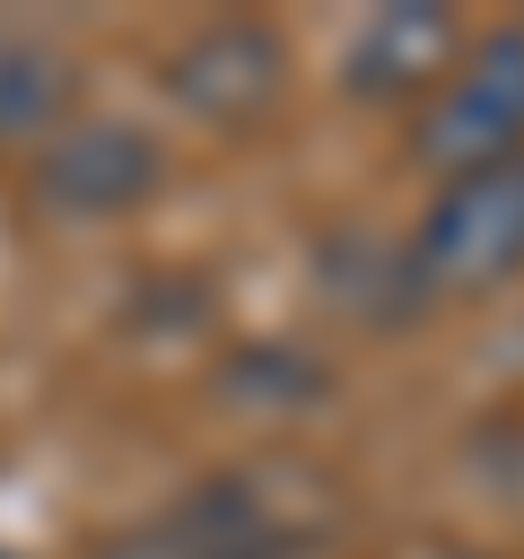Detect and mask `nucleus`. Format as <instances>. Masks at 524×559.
Returning <instances> with one entry per match:
<instances>
[{"instance_id": "f03ea898", "label": "nucleus", "mask_w": 524, "mask_h": 559, "mask_svg": "<svg viewBox=\"0 0 524 559\" xmlns=\"http://www.w3.org/2000/svg\"><path fill=\"white\" fill-rule=\"evenodd\" d=\"M314 507L271 498V472H210L175 507L96 542V559H306Z\"/></svg>"}, {"instance_id": "423d86ee", "label": "nucleus", "mask_w": 524, "mask_h": 559, "mask_svg": "<svg viewBox=\"0 0 524 559\" xmlns=\"http://www.w3.org/2000/svg\"><path fill=\"white\" fill-rule=\"evenodd\" d=\"M454 52H463L454 17H445L437 0H402V9H376V17L349 35L341 79H349L358 105H393V96H428V87L454 70Z\"/></svg>"}, {"instance_id": "0eeeda50", "label": "nucleus", "mask_w": 524, "mask_h": 559, "mask_svg": "<svg viewBox=\"0 0 524 559\" xmlns=\"http://www.w3.org/2000/svg\"><path fill=\"white\" fill-rule=\"evenodd\" d=\"M79 96V61L52 26L0 17V148H44L70 122Z\"/></svg>"}, {"instance_id": "f257e3e1", "label": "nucleus", "mask_w": 524, "mask_h": 559, "mask_svg": "<svg viewBox=\"0 0 524 559\" xmlns=\"http://www.w3.org/2000/svg\"><path fill=\"white\" fill-rule=\"evenodd\" d=\"M410 280L428 306H480L507 280H524V148L489 157L472 175H445L410 227Z\"/></svg>"}, {"instance_id": "7ed1b4c3", "label": "nucleus", "mask_w": 524, "mask_h": 559, "mask_svg": "<svg viewBox=\"0 0 524 559\" xmlns=\"http://www.w3.org/2000/svg\"><path fill=\"white\" fill-rule=\"evenodd\" d=\"M515 148H524V26H489L428 87V105L410 122V157L445 183V175H472Z\"/></svg>"}, {"instance_id": "39448f33", "label": "nucleus", "mask_w": 524, "mask_h": 559, "mask_svg": "<svg viewBox=\"0 0 524 559\" xmlns=\"http://www.w3.org/2000/svg\"><path fill=\"white\" fill-rule=\"evenodd\" d=\"M166 96L210 131H253L288 96V35L271 17H218L166 52Z\"/></svg>"}, {"instance_id": "6e6552de", "label": "nucleus", "mask_w": 524, "mask_h": 559, "mask_svg": "<svg viewBox=\"0 0 524 559\" xmlns=\"http://www.w3.org/2000/svg\"><path fill=\"white\" fill-rule=\"evenodd\" d=\"M0 559H17V550H0Z\"/></svg>"}, {"instance_id": "20e7f679", "label": "nucleus", "mask_w": 524, "mask_h": 559, "mask_svg": "<svg viewBox=\"0 0 524 559\" xmlns=\"http://www.w3.org/2000/svg\"><path fill=\"white\" fill-rule=\"evenodd\" d=\"M157 183H166V148L140 122H61L26 166L35 210L61 218V227L131 218L140 201H157Z\"/></svg>"}]
</instances>
